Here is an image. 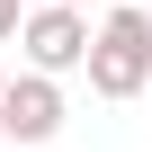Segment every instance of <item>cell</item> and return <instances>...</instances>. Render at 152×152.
Instances as JSON below:
<instances>
[{"mask_svg":"<svg viewBox=\"0 0 152 152\" xmlns=\"http://www.w3.org/2000/svg\"><path fill=\"white\" fill-rule=\"evenodd\" d=\"M18 54H27V72H81L90 63V9H63V0H36V9L18 18Z\"/></svg>","mask_w":152,"mask_h":152,"instance_id":"2","label":"cell"},{"mask_svg":"<svg viewBox=\"0 0 152 152\" xmlns=\"http://www.w3.org/2000/svg\"><path fill=\"white\" fill-rule=\"evenodd\" d=\"M0 90H9V63H0Z\"/></svg>","mask_w":152,"mask_h":152,"instance_id":"6","label":"cell"},{"mask_svg":"<svg viewBox=\"0 0 152 152\" xmlns=\"http://www.w3.org/2000/svg\"><path fill=\"white\" fill-rule=\"evenodd\" d=\"M63 9H90V0H63Z\"/></svg>","mask_w":152,"mask_h":152,"instance_id":"5","label":"cell"},{"mask_svg":"<svg viewBox=\"0 0 152 152\" xmlns=\"http://www.w3.org/2000/svg\"><path fill=\"white\" fill-rule=\"evenodd\" d=\"M27 9H36V0H0V45L18 36V18H27Z\"/></svg>","mask_w":152,"mask_h":152,"instance_id":"4","label":"cell"},{"mask_svg":"<svg viewBox=\"0 0 152 152\" xmlns=\"http://www.w3.org/2000/svg\"><path fill=\"white\" fill-rule=\"evenodd\" d=\"M90 90L99 99H143L152 90V9H107L90 27Z\"/></svg>","mask_w":152,"mask_h":152,"instance_id":"1","label":"cell"},{"mask_svg":"<svg viewBox=\"0 0 152 152\" xmlns=\"http://www.w3.org/2000/svg\"><path fill=\"white\" fill-rule=\"evenodd\" d=\"M63 81L54 72H9V90H0V134L9 143H54L63 134Z\"/></svg>","mask_w":152,"mask_h":152,"instance_id":"3","label":"cell"}]
</instances>
